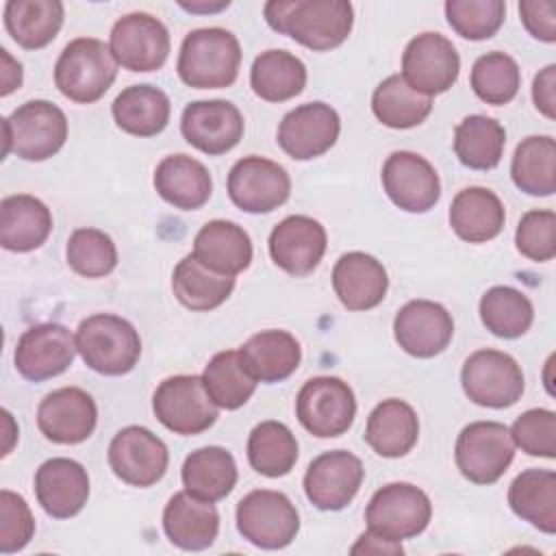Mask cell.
I'll return each mask as SVG.
<instances>
[{"instance_id":"46","label":"cell","mask_w":556,"mask_h":556,"mask_svg":"<svg viewBox=\"0 0 556 556\" xmlns=\"http://www.w3.org/2000/svg\"><path fill=\"white\" fill-rule=\"evenodd\" d=\"M67 265L85 278L109 276L117 265L113 239L98 228H76L67 239Z\"/></svg>"},{"instance_id":"12","label":"cell","mask_w":556,"mask_h":556,"mask_svg":"<svg viewBox=\"0 0 556 556\" xmlns=\"http://www.w3.org/2000/svg\"><path fill=\"white\" fill-rule=\"evenodd\" d=\"M460 72L454 43L441 33H421L408 41L402 54V78L410 89L428 98L447 91Z\"/></svg>"},{"instance_id":"29","label":"cell","mask_w":556,"mask_h":556,"mask_svg":"<svg viewBox=\"0 0 556 556\" xmlns=\"http://www.w3.org/2000/svg\"><path fill=\"white\" fill-rule=\"evenodd\" d=\"M419 437V419L410 404L397 397L382 400L367 417L365 441L384 458H400L413 450Z\"/></svg>"},{"instance_id":"8","label":"cell","mask_w":556,"mask_h":556,"mask_svg":"<svg viewBox=\"0 0 556 556\" xmlns=\"http://www.w3.org/2000/svg\"><path fill=\"white\" fill-rule=\"evenodd\" d=\"M456 467L476 484H493L510 467L515 443L510 430L500 421H473L456 439Z\"/></svg>"},{"instance_id":"41","label":"cell","mask_w":556,"mask_h":556,"mask_svg":"<svg viewBox=\"0 0 556 556\" xmlns=\"http://www.w3.org/2000/svg\"><path fill=\"white\" fill-rule=\"evenodd\" d=\"M202 384L213 404L226 410L243 406L256 389V380L245 369L237 350L217 352L204 367Z\"/></svg>"},{"instance_id":"36","label":"cell","mask_w":556,"mask_h":556,"mask_svg":"<svg viewBox=\"0 0 556 556\" xmlns=\"http://www.w3.org/2000/svg\"><path fill=\"white\" fill-rule=\"evenodd\" d=\"M169 98L154 85L126 87L113 100L115 124L135 137H154L169 122Z\"/></svg>"},{"instance_id":"3","label":"cell","mask_w":556,"mask_h":556,"mask_svg":"<svg viewBox=\"0 0 556 556\" xmlns=\"http://www.w3.org/2000/svg\"><path fill=\"white\" fill-rule=\"evenodd\" d=\"M76 348L85 365L104 376L128 374L141 356V339L135 326L111 313H98L80 321Z\"/></svg>"},{"instance_id":"56","label":"cell","mask_w":556,"mask_h":556,"mask_svg":"<svg viewBox=\"0 0 556 556\" xmlns=\"http://www.w3.org/2000/svg\"><path fill=\"white\" fill-rule=\"evenodd\" d=\"M2 417H4V430H7V443H4V452H2V456H7L9 452H11V445H13V439H15V434H17V430H9V426H11V413L9 410H2Z\"/></svg>"},{"instance_id":"35","label":"cell","mask_w":556,"mask_h":556,"mask_svg":"<svg viewBox=\"0 0 556 556\" xmlns=\"http://www.w3.org/2000/svg\"><path fill=\"white\" fill-rule=\"evenodd\" d=\"M65 9L59 0H9L4 26L13 41L26 50L48 46L63 26Z\"/></svg>"},{"instance_id":"1","label":"cell","mask_w":556,"mask_h":556,"mask_svg":"<svg viewBox=\"0 0 556 556\" xmlns=\"http://www.w3.org/2000/svg\"><path fill=\"white\" fill-rule=\"evenodd\" d=\"M263 13L276 33L315 52L341 46L354 24L352 4L345 0H269Z\"/></svg>"},{"instance_id":"15","label":"cell","mask_w":556,"mask_h":556,"mask_svg":"<svg viewBox=\"0 0 556 556\" xmlns=\"http://www.w3.org/2000/svg\"><path fill=\"white\" fill-rule=\"evenodd\" d=\"M289 193L287 169L256 154L239 159L228 174V195L245 213H271L287 202Z\"/></svg>"},{"instance_id":"10","label":"cell","mask_w":556,"mask_h":556,"mask_svg":"<svg viewBox=\"0 0 556 556\" xmlns=\"http://www.w3.org/2000/svg\"><path fill=\"white\" fill-rule=\"evenodd\" d=\"M156 419L176 434H200L217 421V406L208 397L202 376L165 378L152 397Z\"/></svg>"},{"instance_id":"14","label":"cell","mask_w":556,"mask_h":556,"mask_svg":"<svg viewBox=\"0 0 556 556\" xmlns=\"http://www.w3.org/2000/svg\"><path fill=\"white\" fill-rule=\"evenodd\" d=\"M169 463L167 445L143 426L122 428L109 445V465L113 473L132 486L156 484Z\"/></svg>"},{"instance_id":"30","label":"cell","mask_w":556,"mask_h":556,"mask_svg":"<svg viewBox=\"0 0 556 556\" xmlns=\"http://www.w3.org/2000/svg\"><path fill=\"white\" fill-rule=\"evenodd\" d=\"M154 189L172 206L195 211L208 202L213 180L208 169L193 156L172 154L156 165Z\"/></svg>"},{"instance_id":"5","label":"cell","mask_w":556,"mask_h":556,"mask_svg":"<svg viewBox=\"0 0 556 556\" xmlns=\"http://www.w3.org/2000/svg\"><path fill=\"white\" fill-rule=\"evenodd\" d=\"M4 154L13 152L24 161L54 156L67 139L65 113L48 100H30L17 106L2 122Z\"/></svg>"},{"instance_id":"47","label":"cell","mask_w":556,"mask_h":556,"mask_svg":"<svg viewBox=\"0 0 556 556\" xmlns=\"http://www.w3.org/2000/svg\"><path fill=\"white\" fill-rule=\"evenodd\" d=\"M504 0H447V24L469 41H482L493 37L504 24Z\"/></svg>"},{"instance_id":"28","label":"cell","mask_w":556,"mask_h":556,"mask_svg":"<svg viewBox=\"0 0 556 556\" xmlns=\"http://www.w3.org/2000/svg\"><path fill=\"white\" fill-rule=\"evenodd\" d=\"M193 256L217 274L237 276L252 263V241L239 224L213 219L195 235Z\"/></svg>"},{"instance_id":"51","label":"cell","mask_w":556,"mask_h":556,"mask_svg":"<svg viewBox=\"0 0 556 556\" xmlns=\"http://www.w3.org/2000/svg\"><path fill=\"white\" fill-rule=\"evenodd\" d=\"M519 15L534 39L545 43L556 41V4L552 0H521Z\"/></svg>"},{"instance_id":"6","label":"cell","mask_w":556,"mask_h":556,"mask_svg":"<svg viewBox=\"0 0 556 556\" xmlns=\"http://www.w3.org/2000/svg\"><path fill=\"white\" fill-rule=\"evenodd\" d=\"M237 530L256 547L282 549L295 539L300 517L285 493L256 489L237 504Z\"/></svg>"},{"instance_id":"13","label":"cell","mask_w":556,"mask_h":556,"mask_svg":"<svg viewBox=\"0 0 556 556\" xmlns=\"http://www.w3.org/2000/svg\"><path fill=\"white\" fill-rule=\"evenodd\" d=\"M109 50L117 65L130 72H154L167 61L169 33L150 13H128L113 24Z\"/></svg>"},{"instance_id":"34","label":"cell","mask_w":556,"mask_h":556,"mask_svg":"<svg viewBox=\"0 0 556 556\" xmlns=\"http://www.w3.org/2000/svg\"><path fill=\"white\" fill-rule=\"evenodd\" d=\"M508 504L517 517L545 534L556 532V473L526 469L508 486Z\"/></svg>"},{"instance_id":"24","label":"cell","mask_w":556,"mask_h":556,"mask_svg":"<svg viewBox=\"0 0 556 556\" xmlns=\"http://www.w3.org/2000/svg\"><path fill=\"white\" fill-rule=\"evenodd\" d=\"M35 495L50 517L70 519L87 504V469L72 458H50L41 463L35 473Z\"/></svg>"},{"instance_id":"7","label":"cell","mask_w":556,"mask_h":556,"mask_svg":"<svg viewBox=\"0 0 556 556\" xmlns=\"http://www.w3.org/2000/svg\"><path fill=\"white\" fill-rule=\"evenodd\" d=\"M432 517L430 497L415 484L391 482L378 489L365 510L367 530L389 539L402 541L426 530Z\"/></svg>"},{"instance_id":"45","label":"cell","mask_w":556,"mask_h":556,"mask_svg":"<svg viewBox=\"0 0 556 556\" xmlns=\"http://www.w3.org/2000/svg\"><path fill=\"white\" fill-rule=\"evenodd\" d=\"M519 85V65L506 52H486L471 67V89L486 104H508L517 96Z\"/></svg>"},{"instance_id":"31","label":"cell","mask_w":556,"mask_h":556,"mask_svg":"<svg viewBox=\"0 0 556 556\" xmlns=\"http://www.w3.org/2000/svg\"><path fill=\"white\" fill-rule=\"evenodd\" d=\"M239 356L256 382L271 384L289 378L298 369L302 348L287 330H261L243 343Z\"/></svg>"},{"instance_id":"16","label":"cell","mask_w":556,"mask_h":556,"mask_svg":"<svg viewBox=\"0 0 556 556\" xmlns=\"http://www.w3.org/2000/svg\"><path fill=\"white\" fill-rule=\"evenodd\" d=\"M363 476V463L352 452H324L313 458L304 473V493L319 510H341L358 493Z\"/></svg>"},{"instance_id":"53","label":"cell","mask_w":556,"mask_h":556,"mask_svg":"<svg viewBox=\"0 0 556 556\" xmlns=\"http://www.w3.org/2000/svg\"><path fill=\"white\" fill-rule=\"evenodd\" d=\"M350 552L352 554H393V556H397L404 549H402L400 541H389V539L367 530L358 536V541L352 545Z\"/></svg>"},{"instance_id":"38","label":"cell","mask_w":556,"mask_h":556,"mask_svg":"<svg viewBox=\"0 0 556 556\" xmlns=\"http://www.w3.org/2000/svg\"><path fill=\"white\" fill-rule=\"evenodd\" d=\"M250 85L261 100L285 102L302 93L306 85V67L287 50H267L254 59Z\"/></svg>"},{"instance_id":"2","label":"cell","mask_w":556,"mask_h":556,"mask_svg":"<svg viewBox=\"0 0 556 556\" xmlns=\"http://www.w3.org/2000/svg\"><path fill=\"white\" fill-rule=\"evenodd\" d=\"M241 46L226 28H195L180 46L178 76L193 89L230 87L239 76Z\"/></svg>"},{"instance_id":"18","label":"cell","mask_w":556,"mask_h":556,"mask_svg":"<svg viewBox=\"0 0 556 556\" xmlns=\"http://www.w3.org/2000/svg\"><path fill=\"white\" fill-rule=\"evenodd\" d=\"M341 130L339 113L326 102H306L289 111L278 126V146L295 161L328 152Z\"/></svg>"},{"instance_id":"37","label":"cell","mask_w":556,"mask_h":556,"mask_svg":"<svg viewBox=\"0 0 556 556\" xmlns=\"http://www.w3.org/2000/svg\"><path fill=\"white\" fill-rule=\"evenodd\" d=\"M176 300L191 311H213L228 300L235 289V276L217 274L202 265L193 254H187L172 274Z\"/></svg>"},{"instance_id":"17","label":"cell","mask_w":556,"mask_h":556,"mask_svg":"<svg viewBox=\"0 0 556 556\" xmlns=\"http://www.w3.org/2000/svg\"><path fill=\"white\" fill-rule=\"evenodd\" d=\"M382 187L389 200L406 213H426L441 198L437 169L417 152L397 150L382 165Z\"/></svg>"},{"instance_id":"55","label":"cell","mask_w":556,"mask_h":556,"mask_svg":"<svg viewBox=\"0 0 556 556\" xmlns=\"http://www.w3.org/2000/svg\"><path fill=\"white\" fill-rule=\"evenodd\" d=\"M230 2L228 0H222V2H215V4H206V2H180V7L182 9H187V11H191V13H215V11H222V9H226Z\"/></svg>"},{"instance_id":"48","label":"cell","mask_w":556,"mask_h":556,"mask_svg":"<svg viewBox=\"0 0 556 556\" xmlns=\"http://www.w3.org/2000/svg\"><path fill=\"white\" fill-rule=\"evenodd\" d=\"M515 447L530 456H556V413L549 408H530L510 426Z\"/></svg>"},{"instance_id":"39","label":"cell","mask_w":556,"mask_h":556,"mask_svg":"<svg viewBox=\"0 0 556 556\" xmlns=\"http://www.w3.org/2000/svg\"><path fill=\"white\" fill-rule=\"evenodd\" d=\"M510 176L528 195H552L556 191V141L547 135L526 137L515 150Z\"/></svg>"},{"instance_id":"4","label":"cell","mask_w":556,"mask_h":556,"mask_svg":"<svg viewBox=\"0 0 556 556\" xmlns=\"http://www.w3.org/2000/svg\"><path fill=\"white\" fill-rule=\"evenodd\" d=\"M117 76V61L109 46L93 37L70 41L54 65V85L59 91L78 104L100 100Z\"/></svg>"},{"instance_id":"42","label":"cell","mask_w":556,"mask_h":556,"mask_svg":"<svg viewBox=\"0 0 556 556\" xmlns=\"http://www.w3.org/2000/svg\"><path fill=\"white\" fill-rule=\"evenodd\" d=\"M248 460L261 476H287L298 460V441L285 424L274 419L261 421L250 432Z\"/></svg>"},{"instance_id":"50","label":"cell","mask_w":556,"mask_h":556,"mask_svg":"<svg viewBox=\"0 0 556 556\" xmlns=\"http://www.w3.org/2000/svg\"><path fill=\"white\" fill-rule=\"evenodd\" d=\"M35 534V519L26 500L9 489L0 491V552L13 554L28 545Z\"/></svg>"},{"instance_id":"44","label":"cell","mask_w":556,"mask_h":556,"mask_svg":"<svg viewBox=\"0 0 556 556\" xmlns=\"http://www.w3.org/2000/svg\"><path fill=\"white\" fill-rule=\"evenodd\" d=\"M480 319L491 334L502 339H517L530 330L534 308L523 291L497 285L482 295Z\"/></svg>"},{"instance_id":"32","label":"cell","mask_w":556,"mask_h":556,"mask_svg":"<svg viewBox=\"0 0 556 556\" xmlns=\"http://www.w3.org/2000/svg\"><path fill=\"white\" fill-rule=\"evenodd\" d=\"M506 222L502 200L484 187H467L456 193L450 206V226L467 243L495 239Z\"/></svg>"},{"instance_id":"20","label":"cell","mask_w":556,"mask_h":556,"mask_svg":"<svg viewBox=\"0 0 556 556\" xmlns=\"http://www.w3.org/2000/svg\"><path fill=\"white\" fill-rule=\"evenodd\" d=\"M180 132L204 154H226L243 137V115L228 100H198L185 106Z\"/></svg>"},{"instance_id":"22","label":"cell","mask_w":556,"mask_h":556,"mask_svg":"<svg viewBox=\"0 0 556 556\" xmlns=\"http://www.w3.org/2000/svg\"><path fill=\"white\" fill-rule=\"evenodd\" d=\"M96 421V402L78 387H63L48 393L37 408V426L41 434L61 445H74L89 439Z\"/></svg>"},{"instance_id":"52","label":"cell","mask_w":556,"mask_h":556,"mask_svg":"<svg viewBox=\"0 0 556 556\" xmlns=\"http://www.w3.org/2000/svg\"><path fill=\"white\" fill-rule=\"evenodd\" d=\"M532 100L547 119L556 117V65H547L534 76Z\"/></svg>"},{"instance_id":"26","label":"cell","mask_w":556,"mask_h":556,"mask_svg":"<svg viewBox=\"0 0 556 556\" xmlns=\"http://www.w3.org/2000/svg\"><path fill=\"white\" fill-rule=\"evenodd\" d=\"M332 289L348 311H369L387 295V269L371 254L348 252L334 263Z\"/></svg>"},{"instance_id":"40","label":"cell","mask_w":556,"mask_h":556,"mask_svg":"<svg viewBox=\"0 0 556 556\" xmlns=\"http://www.w3.org/2000/svg\"><path fill=\"white\" fill-rule=\"evenodd\" d=\"M506 130L486 115H469L454 130V152L469 169H493L504 154Z\"/></svg>"},{"instance_id":"43","label":"cell","mask_w":556,"mask_h":556,"mask_svg":"<svg viewBox=\"0 0 556 556\" xmlns=\"http://www.w3.org/2000/svg\"><path fill=\"white\" fill-rule=\"evenodd\" d=\"M371 111L389 128H413L430 115L432 98L417 93L400 74H393L374 89Z\"/></svg>"},{"instance_id":"25","label":"cell","mask_w":556,"mask_h":556,"mask_svg":"<svg viewBox=\"0 0 556 556\" xmlns=\"http://www.w3.org/2000/svg\"><path fill=\"white\" fill-rule=\"evenodd\" d=\"M163 530L180 549L200 552L211 547L219 532L215 502H204L187 491L174 493L163 510Z\"/></svg>"},{"instance_id":"49","label":"cell","mask_w":556,"mask_h":556,"mask_svg":"<svg viewBox=\"0 0 556 556\" xmlns=\"http://www.w3.org/2000/svg\"><path fill=\"white\" fill-rule=\"evenodd\" d=\"M517 250L534 261L545 263L556 256V213L549 208L528 211L515 232Z\"/></svg>"},{"instance_id":"33","label":"cell","mask_w":556,"mask_h":556,"mask_svg":"<svg viewBox=\"0 0 556 556\" xmlns=\"http://www.w3.org/2000/svg\"><path fill=\"white\" fill-rule=\"evenodd\" d=\"M180 478L185 491L193 497L204 502H219L237 484V463L224 447H200L185 458Z\"/></svg>"},{"instance_id":"19","label":"cell","mask_w":556,"mask_h":556,"mask_svg":"<svg viewBox=\"0 0 556 556\" xmlns=\"http://www.w3.org/2000/svg\"><path fill=\"white\" fill-rule=\"evenodd\" d=\"M76 352V337L63 324H37L17 341L15 369L22 378L41 382L63 374Z\"/></svg>"},{"instance_id":"54","label":"cell","mask_w":556,"mask_h":556,"mask_svg":"<svg viewBox=\"0 0 556 556\" xmlns=\"http://www.w3.org/2000/svg\"><path fill=\"white\" fill-rule=\"evenodd\" d=\"M0 56H2V89H0V93L9 96L13 89H17L22 85V65L17 61H13L4 48L0 50Z\"/></svg>"},{"instance_id":"9","label":"cell","mask_w":556,"mask_h":556,"mask_svg":"<svg viewBox=\"0 0 556 556\" xmlns=\"http://www.w3.org/2000/svg\"><path fill=\"white\" fill-rule=\"evenodd\" d=\"M295 415L313 437H341L356 415L354 391L334 376L311 378L295 397Z\"/></svg>"},{"instance_id":"27","label":"cell","mask_w":556,"mask_h":556,"mask_svg":"<svg viewBox=\"0 0 556 556\" xmlns=\"http://www.w3.org/2000/svg\"><path fill=\"white\" fill-rule=\"evenodd\" d=\"M50 230L52 213L39 198L15 193L0 202V243L4 250H37L46 243Z\"/></svg>"},{"instance_id":"21","label":"cell","mask_w":556,"mask_h":556,"mask_svg":"<svg viewBox=\"0 0 556 556\" xmlns=\"http://www.w3.org/2000/svg\"><path fill=\"white\" fill-rule=\"evenodd\" d=\"M393 334L406 354L432 358L450 345L454 337V319L439 302L410 300L397 311Z\"/></svg>"},{"instance_id":"23","label":"cell","mask_w":556,"mask_h":556,"mask_svg":"<svg viewBox=\"0 0 556 556\" xmlns=\"http://www.w3.org/2000/svg\"><path fill=\"white\" fill-rule=\"evenodd\" d=\"M326 241V230L317 219L289 215L269 235V256L287 274L306 276L324 258Z\"/></svg>"},{"instance_id":"11","label":"cell","mask_w":556,"mask_h":556,"mask_svg":"<svg viewBox=\"0 0 556 556\" xmlns=\"http://www.w3.org/2000/svg\"><path fill=\"white\" fill-rule=\"evenodd\" d=\"M460 384L473 404L506 408L523 393V371L510 354L486 348L473 352L465 361Z\"/></svg>"}]
</instances>
